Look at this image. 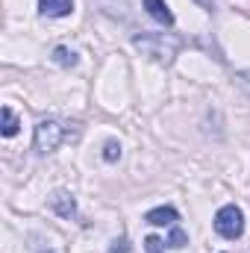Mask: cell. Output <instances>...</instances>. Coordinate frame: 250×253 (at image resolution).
<instances>
[{"instance_id": "cell-15", "label": "cell", "mask_w": 250, "mask_h": 253, "mask_svg": "<svg viewBox=\"0 0 250 253\" xmlns=\"http://www.w3.org/2000/svg\"><path fill=\"white\" fill-rule=\"evenodd\" d=\"M194 3H197L200 9H206V12H212V9H215V0H194Z\"/></svg>"}, {"instance_id": "cell-14", "label": "cell", "mask_w": 250, "mask_h": 253, "mask_svg": "<svg viewBox=\"0 0 250 253\" xmlns=\"http://www.w3.org/2000/svg\"><path fill=\"white\" fill-rule=\"evenodd\" d=\"M236 80H239V85H242V88H248V91H250V71H242V74H236Z\"/></svg>"}, {"instance_id": "cell-16", "label": "cell", "mask_w": 250, "mask_h": 253, "mask_svg": "<svg viewBox=\"0 0 250 253\" xmlns=\"http://www.w3.org/2000/svg\"><path fill=\"white\" fill-rule=\"evenodd\" d=\"M44 253H50V251H44Z\"/></svg>"}, {"instance_id": "cell-5", "label": "cell", "mask_w": 250, "mask_h": 253, "mask_svg": "<svg viewBox=\"0 0 250 253\" xmlns=\"http://www.w3.org/2000/svg\"><path fill=\"white\" fill-rule=\"evenodd\" d=\"M50 209L59 215V218H74L77 215V200L68 194V191H56L50 197Z\"/></svg>"}, {"instance_id": "cell-12", "label": "cell", "mask_w": 250, "mask_h": 253, "mask_svg": "<svg viewBox=\"0 0 250 253\" xmlns=\"http://www.w3.org/2000/svg\"><path fill=\"white\" fill-rule=\"evenodd\" d=\"M162 245H165V242H162V239H156V236H147V239H144L147 253H165V251H162Z\"/></svg>"}, {"instance_id": "cell-7", "label": "cell", "mask_w": 250, "mask_h": 253, "mask_svg": "<svg viewBox=\"0 0 250 253\" xmlns=\"http://www.w3.org/2000/svg\"><path fill=\"white\" fill-rule=\"evenodd\" d=\"M39 12L47 18H65L74 12V0H39Z\"/></svg>"}, {"instance_id": "cell-11", "label": "cell", "mask_w": 250, "mask_h": 253, "mask_svg": "<svg viewBox=\"0 0 250 253\" xmlns=\"http://www.w3.org/2000/svg\"><path fill=\"white\" fill-rule=\"evenodd\" d=\"M103 159H106V162H115V159H121V144H118L115 138L103 144Z\"/></svg>"}, {"instance_id": "cell-4", "label": "cell", "mask_w": 250, "mask_h": 253, "mask_svg": "<svg viewBox=\"0 0 250 253\" xmlns=\"http://www.w3.org/2000/svg\"><path fill=\"white\" fill-rule=\"evenodd\" d=\"M177 218H180V215H177L174 206H156V209H150V212L144 215V221L153 224V227H174Z\"/></svg>"}, {"instance_id": "cell-8", "label": "cell", "mask_w": 250, "mask_h": 253, "mask_svg": "<svg viewBox=\"0 0 250 253\" xmlns=\"http://www.w3.org/2000/svg\"><path fill=\"white\" fill-rule=\"evenodd\" d=\"M0 115H3V126H0V132H3L6 138H9V135H15V132H18V118H15V112H12L9 106H3V112H0Z\"/></svg>"}, {"instance_id": "cell-13", "label": "cell", "mask_w": 250, "mask_h": 253, "mask_svg": "<svg viewBox=\"0 0 250 253\" xmlns=\"http://www.w3.org/2000/svg\"><path fill=\"white\" fill-rule=\"evenodd\" d=\"M109 253H129V242H126V239H115L112 248H109Z\"/></svg>"}, {"instance_id": "cell-3", "label": "cell", "mask_w": 250, "mask_h": 253, "mask_svg": "<svg viewBox=\"0 0 250 253\" xmlns=\"http://www.w3.org/2000/svg\"><path fill=\"white\" fill-rule=\"evenodd\" d=\"M62 138H65V126L59 124V121L47 118V121H39V124H36V138H33V144H36L39 153H53V150L62 144Z\"/></svg>"}, {"instance_id": "cell-10", "label": "cell", "mask_w": 250, "mask_h": 253, "mask_svg": "<svg viewBox=\"0 0 250 253\" xmlns=\"http://www.w3.org/2000/svg\"><path fill=\"white\" fill-rule=\"evenodd\" d=\"M165 245H168V248H174V251L186 248V245H188L186 230H180V227H171V233H168V242H165Z\"/></svg>"}, {"instance_id": "cell-6", "label": "cell", "mask_w": 250, "mask_h": 253, "mask_svg": "<svg viewBox=\"0 0 250 253\" xmlns=\"http://www.w3.org/2000/svg\"><path fill=\"white\" fill-rule=\"evenodd\" d=\"M144 9H147V15H150L153 21H159V24H165V27H174V12L168 9L165 0H144Z\"/></svg>"}, {"instance_id": "cell-9", "label": "cell", "mask_w": 250, "mask_h": 253, "mask_svg": "<svg viewBox=\"0 0 250 253\" xmlns=\"http://www.w3.org/2000/svg\"><path fill=\"white\" fill-rule=\"evenodd\" d=\"M53 62H56V65H62V68H74V65H77V53L59 44V47L53 50Z\"/></svg>"}, {"instance_id": "cell-1", "label": "cell", "mask_w": 250, "mask_h": 253, "mask_svg": "<svg viewBox=\"0 0 250 253\" xmlns=\"http://www.w3.org/2000/svg\"><path fill=\"white\" fill-rule=\"evenodd\" d=\"M132 44L138 50H144L147 56H153L156 62H165V65L174 62L177 50L183 47V42L177 36H171V33H141V36L132 39Z\"/></svg>"}, {"instance_id": "cell-2", "label": "cell", "mask_w": 250, "mask_h": 253, "mask_svg": "<svg viewBox=\"0 0 250 253\" xmlns=\"http://www.w3.org/2000/svg\"><path fill=\"white\" fill-rule=\"evenodd\" d=\"M215 230H218V236H224V239H230V242L242 239V233H245V212H242L236 203L218 209V215H215Z\"/></svg>"}]
</instances>
